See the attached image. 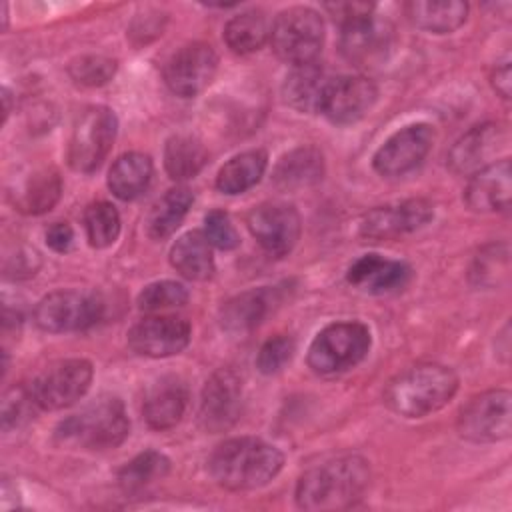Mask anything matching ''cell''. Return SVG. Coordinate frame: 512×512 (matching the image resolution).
<instances>
[{"mask_svg":"<svg viewBox=\"0 0 512 512\" xmlns=\"http://www.w3.org/2000/svg\"><path fill=\"white\" fill-rule=\"evenodd\" d=\"M92 364L84 358L58 360L46 366L28 384L40 410H62L76 404L92 384Z\"/></svg>","mask_w":512,"mask_h":512,"instance_id":"cell-9","label":"cell"},{"mask_svg":"<svg viewBox=\"0 0 512 512\" xmlns=\"http://www.w3.org/2000/svg\"><path fill=\"white\" fill-rule=\"evenodd\" d=\"M268 300L262 290H248L228 300L220 310V326L230 334L254 330L266 316Z\"/></svg>","mask_w":512,"mask_h":512,"instance_id":"cell-32","label":"cell"},{"mask_svg":"<svg viewBox=\"0 0 512 512\" xmlns=\"http://www.w3.org/2000/svg\"><path fill=\"white\" fill-rule=\"evenodd\" d=\"M392 26L374 12L342 24V54L356 66H374L384 60L392 46Z\"/></svg>","mask_w":512,"mask_h":512,"instance_id":"cell-19","label":"cell"},{"mask_svg":"<svg viewBox=\"0 0 512 512\" xmlns=\"http://www.w3.org/2000/svg\"><path fill=\"white\" fill-rule=\"evenodd\" d=\"M62 180L54 168H36L10 190L12 206L22 214H44L60 200Z\"/></svg>","mask_w":512,"mask_h":512,"instance_id":"cell-23","label":"cell"},{"mask_svg":"<svg viewBox=\"0 0 512 512\" xmlns=\"http://www.w3.org/2000/svg\"><path fill=\"white\" fill-rule=\"evenodd\" d=\"M118 120L106 106H90L76 118L68 140V164L76 172H94L116 140Z\"/></svg>","mask_w":512,"mask_h":512,"instance_id":"cell-7","label":"cell"},{"mask_svg":"<svg viewBox=\"0 0 512 512\" xmlns=\"http://www.w3.org/2000/svg\"><path fill=\"white\" fill-rule=\"evenodd\" d=\"M186 404H188L186 384L176 376H164L146 390V396L142 402V414L150 428L168 430L182 420Z\"/></svg>","mask_w":512,"mask_h":512,"instance_id":"cell-22","label":"cell"},{"mask_svg":"<svg viewBox=\"0 0 512 512\" xmlns=\"http://www.w3.org/2000/svg\"><path fill=\"white\" fill-rule=\"evenodd\" d=\"M36 410H40V408L34 402L28 384H18V386L6 390L4 398H2V428H4V432L26 424L34 416Z\"/></svg>","mask_w":512,"mask_h":512,"instance_id":"cell-38","label":"cell"},{"mask_svg":"<svg viewBox=\"0 0 512 512\" xmlns=\"http://www.w3.org/2000/svg\"><path fill=\"white\" fill-rule=\"evenodd\" d=\"M378 98L376 84L366 76L330 78L320 112L334 124H354L364 118Z\"/></svg>","mask_w":512,"mask_h":512,"instance_id":"cell-16","label":"cell"},{"mask_svg":"<svg viewBox=\"0 0 512 512\" xmlns=\"http://www.w3.org/2000/svg\"><path fill=\"white\" fill-rule=\"evenodd\" d=\"M218 56L210 44L192 42L178 48L164 66L166 86L182 98L198 96L214 80Z\"/></svg>","mask_w":512,"mask_h":512,"instance_id":"cell-11","label":"cell"},{"mask_svg":"<svg viewBox=\"0 0 512 512\" xmlns=\"http://www.w3.org/2000/svg\"><path fill=\"white\" fill-rule=\"evenodd\" d=\"M46 244L54 250V252H68L74 244V230L68 222H54L52 226H48L46 230Z\"/></svg>","mask_w":512,"mask_h":512,"instance_id":"cell-41","label":"cell"},{"mask_svg":"<svg viewBox=\"0 0 512 512\" xmlns=\"http://www.w3.org/2000/svg\"><path fill=\"white\" fill-rule=\"evenodd\" d=\"M170 264L180 272V276L204 282L212 278L214 274V256H212V244L204 236V232L192 230L182 234L172 250H170Z\"/></svg>","mask_w":512,"mask_h":512,"instance_id":"cell-25","label":"cell"},{"mask_svg":"<svg viewBox=\"0 0 512 512\" xmlns=\"http://www.w3.org/2000/svg\"><path fill=\"white\" fill-rule=\"evenodd\" d=\"M68 74L82 86H102L116 74V60L100 54H86L70 62Z\"/></svg>","mask_w":512,"mask_h":512,"instance_id":"cell-37","label":"cell"},{"mask_svg":"<svg viewBox=\"0 0 512 512\" xmlns=\"http://www.w3.org/2000/svg\"><path fill=\"white\" fill-rule=\"evenodd\" d=\"M204 236L220 250H234L240 244V236L224 210H210L204 218Z\"/></svg>","mask_w":512,"mask_h":512,"instance_id":"cell-40","label":"cell"},{"mask_svg":"<svg viewBox=\"0 0 512 512\" xmlns=\"http://www.w3.org/2000/svg\"><path fill=\"white\" fill-rule=\"evenodd\" d=\"M458 390L452 368L422 362L398 372L384 388V404L404 418H422L446 406Z\"/></svg>","mask_w":512,"mask_h":512,"instance_id":"cell-3","label":"cell"},{"mask_svg":"<svg viewBox=\"0 0 512 512\" xmlns=\"http://www.w3.org/2000/svg\"><path fill=\"white\" fill-rule=\"evenodd\" d=\"M192 328L178 316H146L128 330V346L146 358L180 354L190 342Z\"/></svg>","mask_w":512,"mask_h":512,"instance_id":"cell-15","label":"cell"},{"mask_svg":"<svg viewBox=\"0 0 512 512\" xmlns=\"http://www.w3.org/2000/svg\"><path fill=\"white\" fill-rule=\"evenodd\" d=\"M434 144V128L416 122L394 132L374 154L372 166L380 176L396 178L414 170Z\"/></svg>","mask_w":512,"mask_h":512,"instance_id":"cell-12","label":"cell"},{"mask_svg":"<svg viewBox=\"0 0 512 512\" xmlns=\"http://www.w3.org/2000/svg\"><path fill=\"white\" fill-rule=\"evenodd\" d=\"M102 312L104 304L92 292L56 290L36 304L34 320L44 332H80L94 326L102 318Z\"/></svg>","mask_w":512,"mask_h":512,"instance_id":"cell-10","label":"cell"},{"mask_svg":"<svg viewBox=\"0 0 512 512\" xmlns=\"http://www.w3.org/2000/svg\"><path fill=\"white\" fill-rule=\"evenodd\" d=\"M410 22L432 34H450L458 30L468 16V4L462 0H416L406 6Z\"/></svg>","mask_w":512,"mask_h":512,"instance_id":"cell-27","label":"cell"},{"mask_svg":"<svg viewBox=\"0 0 512 512\" xmlns=\"http://www.w3.org/2000/svg\"><path fill=\"white\" fill-rule=\"evenodd\" d=\"M130 432L126 408L116 396H100L80 412L60 422L58 440L84 450H110L120 446Z\"/></svg>","mask_w":512,"mask_h":512,"instance_id":"cell-4","label":"cell"},{"mask_svg":"<svg viewBox=\"0 0 512 512\" xmlns=\"http://www.w3.org/2000/svg\"><path fill=\"white\" fill-rule=\"evenodd\" d=\"M84 228L90 246L108 248L120 234V214L110 202H92L84 210Z\"/></svg>","mask_w":512,"mask_h":512,"instance_id":"cell-35","label":"cell"},{"mask_svg":"<svg viewBox=\"0 0 512 512\" xmlns=\"http://www.w3.org/2000/svg\"><path fill=\"white\" fill-rule=\"evenodd\" d=\"M268 166V156L264 150H248L232 156L216 176V188L222 194L234 196L250 190L260 182Z\"/></svg>","mask_w":512,"mask_h":512,"instance_id":"cell-29","label":"cell"},{"mask_svg":"<svg viewBox=\"0 0 512 512\" xmlns=\"http://www.w3.org/2000/svg\"><path fill=\"white\" fill-rule=\"evenodd\" d=\"M434 216V206L426 198H410L398 204L378 206L360 220V236L366 240H392L426 226Z\"/></svg>","mask_w":512,"mask_h":512,"instance_id":"cell-14","label":"cell"},{"mask_svg":"<svg viewBox=\"0 0 512 512\" xmlns=\"http://www.w3.org/2000/svg\"><path fill=\"white\" fill-rule=\"evenodd\" d=\"M326 10L334 18H338L340 24H346L352 18H358V16L374 12V4H366V2H336V4H326Z\"/></svg>","mask_w":512,"mask_h":512,"instance_id":"cell-42","label":"cell"},{"mask_svg":"<svg viewBox=\"0 0 512 512\" xmlns=\"http://www.w3.org/2000/svg\"><path fill=\"white\" fill-rule=\"evenodd\" d=\"M270 44L274 54L292 66L316 62L324 46L322 16L306 6L282 10L270 28Z\"/></svg>","mask_w":512,"mask_h":512,"instance_id":"cell-6","label":"cell"},{"mask_svg":"<svg viewBox=\"0 0 512 512\" xmlns=\"http://www.w3.org/2000/svg\"><path fill=\"white\" fill-rule=\"evenodd\" d=\"M346 278L366 294H388L410 280V266L380 254H364L352 262Z\"/></svg>","mask_w":512,"mask_h":512,"instance_id":"cell-21","label":"cell"},{"mask_svg":"<svg viewBox=\"0 0 512 512\" xmlns=\"http://www.w3.org/2000/svg\"><path fill=\"white\" fill-rule=\"evenodd\" d=\"M370 484V466L348 454L306 470L296 484V504L302 510H344L354 506Z\"/></svg>","mask_w":512,"mask_h":512,"instance_id":"cell-1","label":"cell"},{"mask_svg":"<svg viewBox=\"0 0 512 512\" xmlns=\"http://www.w3.org/2000/svg\"><path fill=\"white\" fill-rule=\"evenodd\" d=\"M492 88L504 100L510 98V60H504L492 72Z\"/></svg>","mask_w":512,"mask_h":512,"instance_id":"cell-43","label":"cell"},{"mask_svg":"<svg viewBox=\"0 0 512 512\" xmlns=\"http://www.w3.org/2000/svg\"><path fill=\"white\" fill-rule=\"evenodd\" d=\"M284 454L254 436L224 440L208 458V472L226 490H256L278 476Z\"/></svg>","mask_w":512,"mask_h":512,"instance_id":"cell-2","label":"cell"},{"mask_svg":"<svg viewBox=\"0 0 512 512\" xmlns=\"http://www.w3.org/2000/svg\"><path fill=\"white\" fill-rule=\"evenodd\" d=\"M510 158L496 160L470 176L464 200L474 212H506L512 190Z\"/></svg>","mask_w":512,"mask_h":512,"instance_id":"cell-20","label":"cell"},{"mask_svg":"<svg viewBox=\"0 0 512 512\" xmlns=\"http://www.w3.org/2000/svg\"><path fill=\"white\" fill-rule=\"evenodd\" d=\"M370 342V330L362 322L328 324L308 348V366L322 376L346 372L364 360Z\"/></svg>","mask_w":512,"mask_h":512,"instance_id":"cell-5","label":"cell"},{"mask_svg":"<svg viewBox=\"0 0 512 512\" xmlns=\"http://www.w3.org/2000/svg\"><path fill=\"white\" fill-rule=\"evenodd\" d=\"M270 22L262 10H244L224 26V40L236 54H252L270 38Z\"/></svg>","mask_w":512,"mask_h":512,"instance_id":"cell-31","label":"cell"},{"mask_svg":"<svg viewBox=\"0 0 512 512\" xmlns=\"http://www.w3.org/2000/svg\"><path fill=\"white\" fill-rule=\"evenodd\" d=\"M458 434L476 444L500 442L512 432V394L494 388L472 396L458 414Z\"/></svg>","mask_w":512,"mask_h":512,"instance_id":"cell-8","label":"cell"},{"mask_svg":"<svg viewBox=\"0 0 512 512\" xmlns=\"http://www.w3.org/2000/svg\"><path fill=\"white\" fill-rule=\"evenodd\" d=\"M242 406V380L230 368L216 370L204 390L200 400V424L206 432H224L240 416Z\"/></svg>","mask_w":512,"mask_h":512,"instance_id":"cell-18","label":"cell"},{"mask_svg":"<svg viewBox=\"0 0 512 512\" xmlns=\"http://www.w3.org/2000/svg\"><path fill=\"white\" fill-rule=\"evenodd\" d=\"M188 300V290L174 280H160L144 286L138 294V308L144 312H160L168 308L184 306Z\"/></svg>","mask_w":512,"mask_h":512,"instance_id":"cell-36","label":"cell"},{"mask_svg":"<svg viewBox=\"0 0 512 512\" xmlns=\"http://www.w3.org/2000/svg\"><path fill=\"white\" fill-rule=\"evenodd\" d=\"M508 140L506 128L498 122L472 126L462 134L448 152V168L458 176H472L488 164L496 162V154Z\"/></svg>","mask_w":512,"mask_h":512,"instance_id":"cell-17","label":"cell"},{"mask_svg":"<svg viewBox=\"0 0 512 512\" xmlns=\"http://www.w3.org/2000/svg\"><path fill=\"white\" fill-rule=\"evenodd\" d=\"M294 350H296L294 338L286 334H278L260 346L256 356V368L268 376L276 374L292 360Z\"/></svg>","mask_w":512,"mask_h":512,"instance_id":"cell-39","label":"cell"},{"mask_svg":"<svg viewBox=\"0 0 512 512\" xmlns=\"http://www.w3.org/2000/svg\"><path fill=\"white\" fill-rule=\"evenodd\" d=\"M208 162V150L192 134H174L164 146V168L176 182L194 178Z\"/></svg>","mask_w":512,"mask_h":512,"instance_id":"cell-30","label":"cell"},{"mask_svg":"<svg viewBox=\"0 0 512 512\" xmlns=\"http://www.w3.org/2000/svg\"><path fill=\"white\" fill-rule=\"evenodd\" d=\"M246 224L258 244L272 256L288 254L300 238V214L284 202H264L254 206Z\"/></svg>","mask_w":512,"mask_h":512,"instance_id":"cell-13","label":"cell"},{"mask_svg":"<svg viewBox=\"0 0 512 512\" xmlns=\"http://www.w3.org/2000/svg\"><path fill=\"white\" fill-rule=\"evenodd\" d=\"M154 166L148 154L128 152L122 154L108 172V188L120 200H134L152 182Z\"/></svg>","mask_w":512,"mask_h":512,"instance_id":"cell-28","label":"cell"},{"mask_svg":"<svg viewBox=\"0 0 512 512\" xmlns=\"http://www.w3.org/2000/svg\"><path fill=\"white\" fill-rule=\"evenodd\" d=\"M194 202V194L184 188H172L168 190L152 208L148 216V234L154 240H164L176 232L184 216L188 214L190 206Z\"/></svg>","mask_w":512,"mask_h":512,"instance_id":"cell-33","label":"cell"},{"mask_svg":"<svg viewBox=\"0 0 512 512\" xmlns=\"http://www.w3.org/2000/svg\"><path fill=\"white\" fill-rule=\"evenodd\" d=\"M324 174V158L322 152L304 146L284 154L272 174L274 184L280 190H300L316 184Z\"/></svg>","mask_w":512,"mask_h":512,"instance_id":"cell-26","label":"cell"},{"mask_svg":"<svg viewBox=\"0 0 512 512\" xmlns=\"http://www.w3.org/2000/svg\"><path fill=\"white\" fill-rule=\"evenodd\" d=\"M328 80L330 78L326 76L318 62L292 66L290 74L282 84V96L286 104L298 112H320Z\"/></svg>","mask_w":512,"mask_h":512,"instance_id":"cell-24","label":"cell"},{"mask_svg":"<svg viewBox=\"0 0 512 512\" xmlns=\"http://www.w3.org/2000/svg\"><path fill=\"white\" fill-rule=\"evenodd\" d=\"M170 472V460L156 450L134 456L118 470V484L126 494H138Z\"/></svg>","mask_w":512,"mask_h":512,"instance_id":"cell-34","label":"cell"}]
</instances>
